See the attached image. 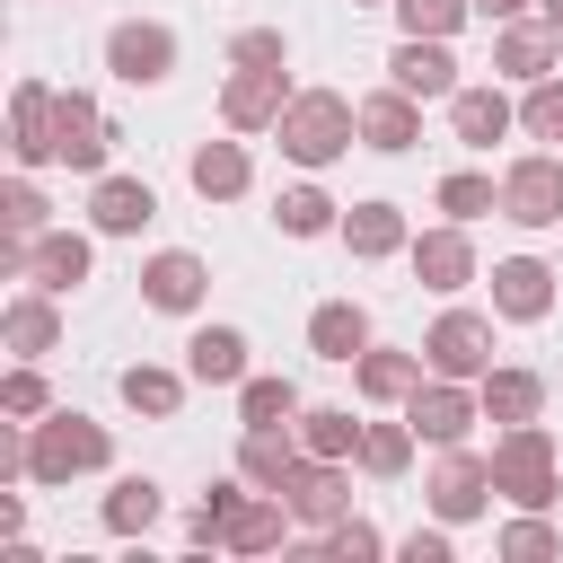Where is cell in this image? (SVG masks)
<instances>
[{
	"label": "cell",
	"instance_id": "cell-1",
	"mask_svg": "<svg viewBox=\"0 0 563 563\" xmlns=\"http://www.w3.org/2000/svg\"><path fill=\"white\" fill-rule=\"evenodd\" d=\"M282 150L299 158V167H325V158H343L352 150V132H361V106H343L334 88H308V97H290L282 106Z\"/></svg>",
	"mask_w": 563,
	"mask_h": 563
},
{
	"label": "cell",
	"instance_id": "cell-2",
	"mask_svg": "<svg viewBox=\"0 0 563 563\" xmlns=\"http://www.w3.org/2000/svg\"><path fill=\"white\" fill-rule=\"evenodd\" d=\"M88 466H106V422H88V413H53V422L26 440V475H35V484H70V475H88Z\"/></svg>",
	"mask_w": 563,
	"mask_h": 563
},
{
	"label": "cell",
	"instance_id": "cell-3",
	"mask_svg": "<svg viewBox=\"0 0 563 563\" xmlns=\"http://www.w3.org/2000/svg\"><path fill=\"white\" fill-rule=\"evenodd\" d=\"M493 493H510L519 510H545L554 501V440L537 422H510L501 449H493Z\"/></svg>",
	"mask_w": 563,
	"mask_h": 563
},
{
	"label": "cell",
	"instance_id": "cell-4",
	"mask_svg": "<svg viewBox=\"0 0 563 563\" xmlns=\"http://www.w3.org/2000/svg\"><path fill=\"white\" fill-rule=\"evenodd\" d=\"M422 361H431L440 378H484V361H493V325L466 317V308H449V317L422 334Z\"/></svg>",
	"mask_w": 563,
	"mask_h": 563
},
{
	"label": "cell",
	"instance_id": "cell-5",
	"mask_svg": "<svg viewBox=\"0 0 563 563\" xmlns=\"http://www.w3.org/2000/svg\"><path fill=\"white\" fill-rule=\"evenodd\" d=\"M501 211H510L519 229H554V220H563V158H519V167L501 176Z\"/></svg>",
	"mask_w": 563,
	"mask_h": 563
},
{
	"label": "cell",
	"instance_id": "cell-6",
	"mask_svg": "<svg viewBox=\"0 0 563 563\" xmlns=\"http://www.w3.org/2000/svg\"><path fill=\"white\" fill-rule=\"evenodd\" d=\"M475 413H484V396H466L457 378H431V387H413V396H405V422H413L422 440H440V449H457Z\"/></svg>",
	"mask_w": 563,
	"mask_h": 563
},
{
	"label": "cell",
	"instance_id": "cell-7",
	"mask_svg": "<svg viewBox=\"0 0 563 563\" xmlns=\"http://www.w3.org/2000/svg\"><path fill=\"white\" fill-rule=\"evenodd\" d=\"M106 62H114V79L150 88V79H167V62H176V35H167V26H141V18H123V26L106 35Z\"/></svg>",
	"mask_w": 563,
	"mask_h": 563
},
{
	"label": "cell",
	"instance_id": "cell-8",
	"mask_svg": "<svg viewBox=\"0 0 563 563\" xmlns=\"http://www.w3.org/2000/svg\"><path fill=\"white\" fill-rule=\"evenodd\" d=\"M387 70H396V88H405V97H457V62H449V35H405Z\"/></svg>",
	"mask_w": 563,
	"mask_h": 563
},
{
	"label": "cell",
	"instance_id": "cell-9",
	"mask_svg": "<svg viewBox=\"0 0 563 563\" xmlns=\"http://www.w3.org/2000/svg\"><path fill=\"white\" fill-rule=\"evenodd\" d=\"M106 150H114L106 114H97L88 97H53V158H70V167H106Z\"/></svg>",
	"mask_w": 563,
	"mask_h": 563
},
{
	"label": "cell",
	"instance_id": "cell-10",
	"mask_svg": "<svg viewBox=\"0 0 563 563\" xmlns=\"http://www.w3.org/2000/svg\"><path fill=\"white\" fill-rule=\"evenodd\" d=\"M282 501H290V519H317V528H334L343 519V475H334V457H299L290 475H282Z\"/></svg>",
	"mask_w": 563,
	"mask_h": 563
},
{
	"label": "cell",
	"instance_id": "cell-11",
	"mask_svg": "<svg viewBox=\"0 0 563 563\" xmlns=\"http://www.w3.org/2000/svg\"><path fill=\"white\" fill-rule=\"evenodd\" d=\"M484 493H493V457L449 449V457H440V475H431V510H440V519H475V510H484Z\"/></svg>",
	"mask_w": 563,
	"mask_h": 563
},
{
	"label": "cell",
	"instance_id": "cell-12",
	"mask_svg": "<svg viewBox=\"0 0 563 563\" xmlns=\"http://www.w3.org/2000/svg\"><path fill=\"white\" fill-rule=\"evenodd\" d=\"M282 106H290L282 70H238V79H229V97H220V114H229L238 132H264V123H282Z\"/></svg>",
	"mask_w": 563,
	"mask_h": 563
},
{
	"label": "cell",
	"instance_id": "cell-13",
	"mask_svg": "<svg viewBox=\"0 0 563 563\" xmlns=\"http://www.w3.org/2000/svg\"><path fill=\"white\" fill-rule=\"evenodd\" d=\"M88 220H97L106 238H132V229H150V220H158V194H150L141 176H106V185H97V202H88Z\"/></svg>",
	"mask_w": 563,
	"mask_h": 563
},
{
	"label": "cell",
	"instance_id": "cell-14",
	"mask_svg": "<svg viewBox=\"0 0 563 563\" xmlns=\"http://www.w3.org/2000/svg\"><path fill=\"white\" fill-rule=\"evenodd\" d=\"M413 273H422V290H466L475 282V246L457 229H422L413 238Z\"/></svg>",
	"mask_w": 563,
	"mask_h": 563
},
{
	"label": "cell",
	"instance_id": "cell-15",
	"mask_svg": "<svg viewBox=\"0 0 563 563\" xmlns=\"http://www.w3.org/2000/svg\"><path fill=\"white\" fill-rule=\"evenodd\" d=\"M493 308H501V317H545V308H554V273H545L537 255L493 264Z\"/></svg>",
	"mask_w": 563,
	"mask_h": 563
},
{
	"label": "cell",
	"instance_id": "cell-16",
	"mask_svg": "<svg viewBox=\"0 0 563 563\" xmlns=\"http://www.w3.org/2000/svg\"><path fill=\"white\" fill-rule=\"evenodd\" d=\"M202 264L185 255V246H167V255H150V273H141V290H150V308H167V317H185L194 299H202Z\"/></svg>",
	"mask_w": 563,
	"mask_h": 563
},
{
	"label": "cell",
	"instance_id": "cell-17",
	"mask_svg": "<svg viewBox=\"0 0 563 563\" xmlns=\"http://www.w3.org/2000/svg\"><path fill=\"white\" fill-rule=\"evenodd\" d=\"M185 369H194L202 387H238V378H246V334H238V325H202V334L185 343Z\"/></svg>",
	"mask_w": 563,
	"mask_h": 563
},
{
	"label": "cell",
	"instance_id": "cell-18",
	"mask_svg": "<svg viewBox=\"0 0 563 563\" xmlns=\"http://www.w3.org/2000/svg\"><path fill=\"white\" fill-rule=\"evenodd\" d=\"M545 62H554V26H545V18H537V26L501 18V35H493V70H510V79H545Z\"/></svg>",
	"mask_w": 563,
	"mask_h": 563
},
{
	"label": "cell",
	"instance_id": "cell-19",
	"mask_svg": "<svg viewBox=\"0 0 563 563\" xmlns=\"http://www.w3.org/2000/svg\"><path fill=\"white\" fill-rule=\"evenodd\" d=\"M9 141H18V158L35 167V158H53V88L44 79H26L18 97H9Z\"/></svg>",
	"mask_w": 563,
	"mask_h": 563
},
{
	"label": "cell",
	"instance_id": "cell-20",
	"mask_svg": "<svg viewBox=\"0 0 563 563\" xmlns=\"http://www.w3.org/2000/svg\"><path fill=\"white\" fill-rule=\"evenodd\" d=\"M449 123H457L466 150H493V141L510 132V97H501V88H457V97H449Z\"/></svg>",
	"mask_w": 563,
	"mask_h": 563
},
{
	"label": "cell",
	"instance_id": "cell-21",
	"mask_svg": "<svg viewBox=\"0 0 563 563\" xmlns=\"http://www.w3.org/2000/svg\"><path fill=\"white\" fill-rule=\"evenodd\" d=\"M26 273H35V290H79L88 282V238H70V229L35 238L26 246Z\"/></svg>",
	"mask_w": 563,
	"mask_h": 563
},
{
	"label": "cell",
	"instance_id": "cell-22",
	"mask_svg": "<svg viewBox=\"0 0 563 563\" xmlns=\"http://www.w3.org/2000/svg\"><path fill=\"white\" fill-rule=\"evenodd\" d=\"M308 343H317V361H361V352H369V317H361L352 299H325V308L308 317Z\"/></svg>",
	"mask_w": 563,
	"mask_h": 563
},
{
	"label": "cell",
	"instance_id": "cell-23",
	"mask_svg": "<svg viewBox=\"0 0 563 563\" xmlns=\"http://www.w3.org/2000/svg\"><path fill=\"white\" fill-rule=\"evenodd\" d=\"M238 466H246V484L282 493V475L299 466V440H290L282 422H246V449H238Z\"/></svg>",
	"mask_w": 563,
	"mask_h": 563
},
{
	"label": "cell",
	"instance_id": "cell-24",
	"mask_svg": "<svg viewBox=\"0 0 563 563\" xmlns=\"http://www.w3.org/2000/svg\"><path fill=\"white\" fill-rule=\"evenodd\" d=\"M282 510H290L282 493H273V501H229L220 545H229V554H273V545H282Z\"/></svg>",
	"mask_w": 563,
	"mask_h": 563
},
{
	"label": "cell",
	"instance_id": "cell-25",
	"mask_svg": "<svg viewBox=\"0 0 563 563\" xmlns=\"http://www.w3.org/2000/svg\"><path fill=\"white\" fill-rule=\"evenodd\" d=\"M413 132H422V114H413L405 88H387V97L361 106V141H369V150H413Z\"/></svg>",
	"mask_w": 563,
	"mask_h": 563
},
{
	"label": "cell",
	"instance_id": "cell-26",
	"mask_svg": "<svg viewBox=\"0 0 563 563\" xmlns=\"http://www.w3.org/2000/svg\"><path fill=\"white\" fill-rule=\"evenodd\" d=\"M537 405H545L537 369H484V413L493 422H537Z\"/></svg>",
	"mask_w": 563,
	"mask_h": 563
},
{
	"label": "cell",
	"instance_id": "cell-27",
	"mask_svg": "<svg viewBox=\"0 0 563 563\" xmlns=\"http://www.w3.org/2000/svg\"><path fill=\"white\" fill-rule=\"evenodd\" d=\"M194 194H202V202L246 194V150H238V141H202V150H194Z\"/></svg>",
	"mask_w": 563,
	"mask_h": 563
},
{
	"label": "cell",
	"instance_id": "cell-28",
	"mask_svg": "<svg viewBox=\"0 0 563 563\" xmlns=\"http://www.w3.org/2000/svg\"><path fill=\"white\" fill-rule=\"evenodd\" d=\"M343 246H352V255H396V246H405V211H396V202L343 211Z\"/></svg>",
	"mask_w": 563,
	"mask_h": 563
},
{
	"label": "cell",
	"instance_id": "cell-29",
	"mask_svg": "<svg viewBox=\"0 0 563 563\" xmlns=\"http://www.w3.org/2000/svg\"><path fill=\"white\" fill-rule=\"evenodd\" d=\"M106 528H114V537H150V528H158V484H150V475H123V484L106 493Z\"/></svg>",
	"mask_w": 563,
	"mask_h": 563
},
{
	"label": "cell",
	"instance_id": "cell-30",
	"mask_svg": "<svg viewBox=\"0 0 563 563\" xmlns=\"http://www.w3.org/2000/svg\"><path fill=\"white\" fill-rule=\"evenodd\" d=\"M413 387H422V361H413V352H361V396L396 405V396H413Z\"/></svg>",
	"mask_w": 563,
	"mask_h": 563
},
{
	"label": "cell",
	"instance_id": "cell-31",
	"mask_svg": "<svg viewBox=\"0 0 563 563\" xmlns=\"http://www.w3.org/2000/svg\"><path fill=\"white\" fill-rule=\"evenodd\" d=\"M299 449H308V457H352V449H361V422H352L343 405H317V413L299 422Z\"/></svg>",
	"mask_w": 563,
	"mask_h": 563
},
{
	"label": "cell",
	"instance_id": "cell-32",
	"mask_svg": "<svg viewBox=\"0 0 563 563\" xmlns=\"http://www.w3.org/2000/svg\"><path fill=\"white\" fill-rule=\"evenodd\" d=\"M413 440H422L413 422H369V431H361V466H369V475H405Z\"/></svg>",
	"mask_w": 563,
	"mask_h": 563
},
{
	"label": "cell",
	"instance_id": "cell-33",
	"mask_svg": "<svg viewBox=\"0 0 563 563\" xmlns=\"http://www.w3.org/2000/svg\"><path fill=\"white\" fill-rule=\"evenodd\" d=\"M238 413L246 422H282V413H299V387L290 378H238Z\"/></svg>",
	"mask_w": 563,
	"mask_h": 563
},
{
	"label": "cell",
	"instance_id": "cell-34",
	"mask_svg": "<svg viewBox=\"0 0 563 563\" xmlns=\"http://www.w3.org/2000/svg\"><path fill=\"white\" fill-rule=\"evenodd\" d=\"M273 220H282V229H290V238H317V229H334V202H325V194H317V185H290V194H282V211H273Z\"/></svg>",
	"mask_w": 563,
	"mask_h": 563
},
{
	"label": "cell",
	"instance_id": "cell-35",
	"mask_svg": "<svg viewBox=\"0 0 563 563\" xmlns=\"http://www.w3.org/2000/svg\"><path fill=\"white\" fill-rule=\"evenodd\" d=\"M176 396H185V387H176L167 369H123V405H132V413H176Z\"/></svg>",
	"mask_w": 563,
	"mask_h": 563
},
{
	"label": "cell",
	"instance_id": "cell-36",
	"mask_svg": "<svg viewBox=\"0 0 563 563\" xmlns=\"http://www.w3.org/2000/svg\"><path fill=\"white\" fill-rule=\"evenodd\" d=\"M519 123H528L537 141H563V79H528V106H519Z\"/></svg>",
	"mask_w": 563,
	"mask_h": 563
},
{
	"label": "cell",
	"instance_id": "cell-37",
	"mask_svg": "<svg viewBox=\"0 0 563 563\" xmlns=\"http://www.w3.org/2000/svg\"><path fill=\"white\" fill-rule=\"evenodd\" d=\"M475 0H396V18H405V35H457V18H466Z\"/></svg>",
	"mask_w": 563,
	"mask_h": 563
},
{
	"label": "cell",
	"instance_id": "cell-38",
	"mask_svg": "<svg viewBox=\"0 0 563 563\" xmlns=\"http://www.w3.org/2000/svg\"><path fill=\"white\" fill-rule=\"evenodd\" d=\"M493 202H501L493 176H449V185H440V211H449V220H484Z\"/></svg>",
	"mask_w": 563,
	"mask_h": 563
},
{
	"label": "cell",
	"instance_id": "cell-39",
	"mask_svg": "<svg viewBox=\"0 0 563 563\" xmlns=\"http://www.w3.org/2000/svg\"><path fill=\"white\" fill-rule=\"evenodd\" d=\"M53 334H62V325H53L44 299H18V308H9V343H18V352H53Z\"/></svg>",
	"mask_w": 563,
	"mask_h": 563
},
{
	"label": "cell",
	"instance_id": "cell-40",
	"mask_svg": "<svg viewBox=\"0 0 563 563\" xmlns=\"http://www.w3.org/2000/svg\"><path fill=\"white\" fill-rule=\"evenodd\" d=\"M325 554H334V563H361V554H378V528H369V519H334V528H325Z\"/></svg>",
	"mask_w": 563,
	"mask_h": 563
},
{
	"label": "cell",
	"instance_id": "cell-41",
	"mask_svg": "<svg viewBox=\"0 0 563 563\" xmlns=\"http://www.w3.org/2000/svg\"><path fill=\"white\" fill-rule=\"evenodd\" d=\"M229 53H238V70H282V35H273V26H246Z\"/></svg>",
	"mask_w": 563,
	"mask_h": 563
},
{
	"label": "cell",
	"instance_id": "cell-42",
	"mask_svg": "<svg viewBox=\"0 0 563 563\" xmlns=\"http://www.w3.org/2000/svg\"><path fill=\"white\" fill-rule=\"evenodd\" d=\"M0 220H9L18 238H35V229H44V194H35V185H9V194H0Z\"/></svg>",
	"mask_w": 563,
	"mask_h": 563
},
{
	"label": "cell",
	"instance_id": "cell-43",
	"mask_svg": "<svg viewBox=\"0 0 563 563\" xmlns=\"http://www.w3.org/2000/svg\"><path fill=\"white\" fill-rule=\"evenodd\" d=\"M501 554L537 563V554H554V528H545V519H510V528H501Z\"/></svg>",
	"mask_w": 563,
	"mask_h": 563
},
{
	"label": "cell",
	"instance_id": "cell-44",
	"mask_svg": "<svg viewBox=\"0 0 563 563\" xmlns=\"http://www.w3.org/2000/svg\"><path fill=\"white\" fill-rule=\"evenodd\" d=\"M0 405H9V413H44V378H35V369H9Z\"/></svg>",
	"mask_w": 563,
	"mask_h": 563
},
{
	"label": "cell",
	"instance_id": "cell-45",
	"mask_svg": "<svg viewBox=\"0 0 563 563\" xmlns=\"http://www.w3.org/2000/svg\"><path fill=\"white\" fill-rule=\"evenodd\" d=\"M405 563H449V537H440V528H431V537L413 528V537H405Z\"/></svg>",
	"mask_w": 563,
	"mask_h": 563
},
{
	"label": "cell",
	"instance_id": "cell-46",
	"mask_svg": "<svg viewBox=\"0 0 563 563\" xmlns=\"http://www.w3.org/2000/svg\"><path fill=\"white\" fill-rule=\"evenodd\" d=\"M475 9H484V18H519L528 0H475Z\"/></svg>",
	"mask_w": 563,
	"mask_h": 563
},
{
	"label": "cell",
	"instance_id": "cell-47",
	"mask_svg": "<svg viewBox=\"0 0 563 563\" xmlns=\"http://www.w3.org/2000/svg\"><path fill=\"white\" fill-rule=\"evenodd\" d=\"M537 9H545V26H554V35H563V0H537Z\"/></svg>",
	"mask_w": 563,
	"mask_h": 563
},
{
	"label": "cell",
	"instance_id": "cell-48",
	"mask_svg": "<svg viewBox=\"0 0 563 563\" xmlns=\"http://www.w3.org/2000/svg\"><path fill=\"white\" fill-rule=\"evenodd\" d=\"M352 9H378V0H352Z\"/></svg>",
	"mask_w": 563,
	"mask_h": 563
}]
</instances>
